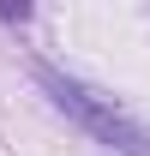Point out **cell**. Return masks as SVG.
Masks as SVG:
<instances>
[{
    "instance_id": "6da1fadb",
    "label": "cell",
    "mask_w": 150,
    "mask_h": 156,
    "mask_svg": "<svg viewBox=\"0 0 150 156\" xmlns=\"http://www.w3.org/2000/svg\"><path fill=\"white\" fill-rule=\"evenodd\" d=\"M30 72H36L42 96L54 102L72 126H84L96 144H108L114 156H150V132H144V126H138V120H132L126 108L108 96V90H96L90 78L66 72V66H54V60H36Z\"/></svg>"
}]
</instances>
